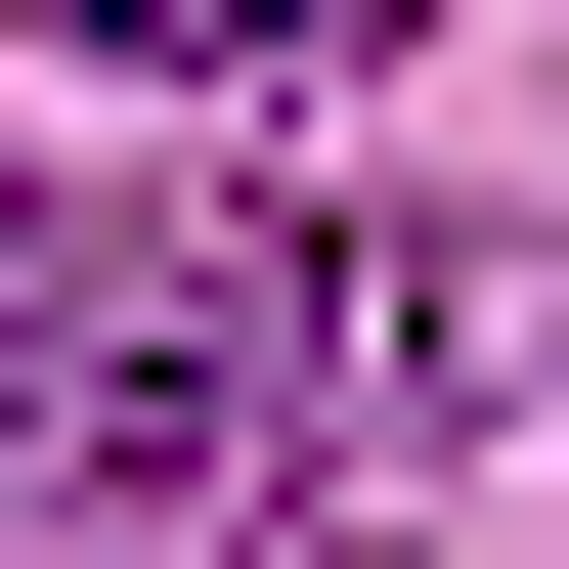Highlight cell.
<instances>
[{"mask_svg":"<svg viewBox=\"0 0 569 569\" xmlns=\"http://www.w3.org/2000/svg\"><path fill=\"white\" fill-rule=\"evenodd\" d=\"M395 395V307L307 263L263 176H44L0 219V526H219Z\"/></svg>","mask_w":569,"mask_h":569,"instance_id":"cell-1","label":"cell"},{"mask_svg":"<svg viewBox=\"0 0 569 569\" xmlns=\"http://www.w3.org/2000/svg\"><path fill=\"white\" fill-rule=\"evenodd\" d=\"M88 44H176V88H263V44H395V0H88Z\"/></svg>","mask_w":569,"mask_h":569,"instance_id":"cell-2","label":"cell"}]
</instances>
